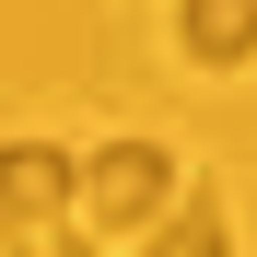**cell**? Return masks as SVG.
<instances>
[{"instance_id":"6da1fadb","label":"cell","mask_w":257,"mask_h":257,"mask_svg":"<svg viewBox=\"0 0 257 257\" xmlns=\"http://www.w3.org/2000/svg\"><path fill=\"white\" fill-rule=\"evenodd\" d=\"M70 210L105 222V234H152L164 210H176V152H164V141H105V152H82Z\"/></svg>"},{"instance_id":"7a4b0ae2","label":"cell","mask_w":257,"mask_h":257,"mask_svg":"<svg viewBox=\"0 0 257 257\" xmlns=\"http://www.w3.org/2000/svg\"><path fill=\"white\" fill-rule=\"evenodd\" d=\"M70 187H82V152H59V141H0V222H12V234L70 222Z\"/></svg>"},{"instance_id":"3957f363","label":"cell","mask_w":257,"mask_h":257,"mask_svg":"<svg viewBox=\"0 0 257 257\" xmlns=\"http://www.w3.org/2000/svg\"><path fill=\"white\" fill-rule=\"evenodd\" d=\"M176 35H187V59H210V70H234V59H245V35H257V24L234 12V0H199V12H176Z\"/></svg>"},{"instance_id":"277c9868","label":"cell","mask_w":257,"mask_h":257,"mask_svg":"<svg viewBox=\"0 0 257 257\" xmlns=\"http://www.w3.org/2000/svg\"><path fill=\"white\" fill-rule=\"evenodd\" d=\"M141 257H234V234H222V210H199V199H187V210H164V222H152Z\"/></svg>"},{"instance_id":"5b68a950","label":"cell","mask_w":257,"mask_h":257,"mask_svg":"<svg viewBox=\"0 0 257 257\" xmlns=\"http://www.w3.org/2000/svg\"><path fill=\"white\" fill-rule=\"evenodd\" d=\"M0 257H35V234H12V222H0Z\"/></svg>"},{"instance_id":"8992f818","label":"cell","mask_w":257,"mask_h":257,"mask_svg":"<svg viewBox=\"0 0 257 257\" xmlns=\"http://www.w3.org/2000/svg\"><path fill=\"white\" fill-rule=\"evenodd\" d=\"M35 257H94V245H82V234H59V245H35Z\"/></svg>"}]
</instances>
